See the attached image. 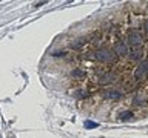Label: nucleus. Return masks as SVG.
Here are the masks:
<instances>
[{"label":"nucleus","instance_id":"obj_1","mask_svg":"<svg viewBox=\"0 0 148 138\" xmlns=\"http://www.w3.org/2000/svg\"><path fill=\"white\" fill-rule=\"evenodd\" d=\"M96 58L102 63H114L116 58H117V55H116L114 51H111L108 48H102L96 52Z\"/></svg>","mask_w":148,"mask_h":138},{"label":"nucleus","instance_id":"obj_8","mask_svg":"<svg viewBox=\"0 0 148 138\" xmlns=\"http://www.w3.org/2000/svg\"><path fill=\"white\" fill-rule=\"evenodd\" d=\"M133 118V112L131 110H125V112H120V120L127 121V120H131Z\"/></svg>","mask_w":148,"mask_h":138},{"label":"nucleus","instance_id":"obj_10","mask_svg":"<svg viewBox=\"0 0 148 138\" xmlns=\"http://www.w3.org/2000/svg\"><path fill=\"white\" fill-rule=\"evenodd\" d=\"M85 127L86 129H94V127H97V123L90 121V120H88V121H85Z\"/></svg>","mask_w":148,"mask_h":138},{"label":"nucleus","instance_id":"obj_7","mask_svg":"<svg viewBox=\"0 0 148 138\" xmlns=\"http://www.w3.org/2000/svg\"><path fill=\"white\" fill-rule=\"evenodd\" d=\"M128 55L131 60H140L143 57V52H142V49H133L128 52Z\"/></svg>","mask_w":148,"mask_h":138},{"label":"nucleus","instance_id":"obj_11","mask_svg":"<svg viewBox=\"0 0 148 138\" xmlns=\"http://www.w3.org/2000/svg\"><path fill=\"white\" fill-rule=\"evenodd\" d=\"M74 97H76V98H85L86 94L83 91H76V92H74Z\"/></svg>","mask_w":148,"mask_h":138},{"label":"nucleus","instance_id":"obj_2","mask_svg":"<svg viewBox=\"0 0 148 138\" xmlns=\"http://www.w3.org/2000/svg\"><path fill=\"white\" fill-rule=\"evenodd\" d=\"M128 45L131 46V48L134 49H140L142 48V45H143V37L140 35V32L139 31H130V34H128Z\"/></svg>","mask_w":148,"mask_h":138},{"label":"nucleus","instance_id":"obj_13","mask_svg":"<svg viewBox=\"0 0 148 138\" xmlns=\"http://www.w3.org/2000/svg\"><path fill=\"white\" fill-rule=\"evenodd\" d=\"M143 29H145V32H147V35H148V20L145 22V25H143Z\"/></svg>","mask_w":148,"mask_h":138},{"label":"nucleus","instance_id":"obj_5","mask_svg":"<svg viewBox=\"0 0 148 138\" xmlns=\"http://www.w3.org/2000/svg\"><path fill=\"white\" fill-rule=\"evenodd\" d=\"M114 74H111V72H106V74H103L100 78H99V85H102V86H105V85H110V83H113L114 81Z\"/></svg>","mask_w":148,"mask_h":138},{"label":"nucleus","instance_id":"obj_3","mask_svg":"<svg viewBox=\"0 0 148 138\" xmlns=\"http://www.w3.org/2000/svg\"><path fill=\"white\" fill-rule=\"evenodd\" d=\"M147 75H148V60H142L139 63V66L136 68V71H134V78L136 80H142Z\"/></svg>","mask_w":148,"mask_h":138},{"label":"nucleus","instance_id":"obj_4","mask_svg":"<svg viewBox=\"0 0 148 138\" xmlns=\"http://www.w3.org/2000/svg\"><path fill=\"white\" fill-rule=\"evenodd\" d=\"M114 52L117 57H125V55H128V46L127 43H123V41H119V43H116V48H114Z\"/></svg>","mask_w":148,"mask_h":138},{"label":"nucleus","instance_id":"obj_6","mask_svg":"<svg viewBox=\"0 0 148 138\" xmlns=\"http://www.w3.org/2000/svg\"><path fill=\"white\" fill-rule=\"evenodd\" d=\"M103 97L105 98H110V100H117V98H120V92H117V91H103Z\"/></svg>","mask_w":148,"mask_h":138},{"label":"nucleus","instance_id":"obj_12","mask_svg":"<svg viewBox=\"0 0 148 138\" xmlns=\"http://www.w3.org/2000/svg\"><path fill=\"white\" fill-rule=\"evenodd\" d=\"M63 55H66V52H65V51H62V52H56L54 57H63Z\"/></svg>","mask_w":148,"mask_h":138},{"label":"nucleus","instance_id":"obj_9","mask_svg":"<svg viewBox=\"0 0 148 138\" xmlns=\"http://www.w3.org/2000/svg\"><path fill=\"white\" fill-rule=\"evenodd\" d=\"M73 74V77H77V78H82V77H85V72L80 71V69H74V71L71 72Z\"/></svg>","mask_w":148,"mask_h":138}]
</instances>
